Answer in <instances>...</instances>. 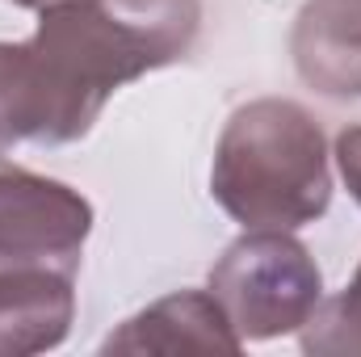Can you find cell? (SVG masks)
I'll return each mask as SVG.
<instances>
[{
    "label": "cell",
    "instance_id": "ba28073f",
    "mask_svg": "<svg viewBox=\"0 0 361 357\" xmlns=\"http://www.w3.org/2000/svg\"><path fill=\"white\" fill-rule=\"evenodd\" d=\"M42 109L25 42H0V152L30 139L38 143Z\"/></svg>",
    "mask_w": 361,
    "mask_h": 357
},
{
    "label": "cell",
    "instance_id": "9c48e42d",
    "mask_svg": "<svg viewBox=\"0 0 361 357\" xmlns=\"http://www.w3.org/2000/svg\"><path fill=\"white\" fill-rule=\"evenodd\" d=\"M302 332V353L315 357H361V265L353 282L315 307V315L298 328Z\"/></svg>",
    "mask_w": 361,
    "mask_h": 357
},
{
    "label": "cell",
    "instance_id": "277c9868",
    "mask_svg": "<svg viewBox=\"0 0 361 357\" xmlns=\"http://www.w3.org/2000/svg\"><path fill=\"white\" fill-rule=\"evenodd\" d=\"M89 231L92 206L80 189L0 160V269L51 265L76 273Z\"/></svg>",
    "mask_w": 361,
    "mask_h": 357
},
{
    "label": "cell",
    "instance_id": "5b68a950",
    "mask_svg": "<svg viewBox=\"0 0 361 357\" xmlns=\"http://www.w3.org/2000/svg\"><path fill=\"white\" fill-rule=\"evenodd\" d=\"M244 341L227 324L210 290H177L130 315L105 337L101 353H240Z\"/></svg>",
    "mask_w": 361,
    "mask_h": 357
},
{
    "label": "cell",
    "instance_id": "8fae6325",
    "mask_svg": "<svg viewBox=\"0 0 361 357\" xmlns=\"http://www.w3.org/2000/svg\"><path fill=\"white\" fill-rule=\"evenodd\" d=\"M13 4H21V8H55V4H68V0H13Z\"/></svg>",
    "mask_w": 361,
    "mask_h": 357
},
{
    "label": "cell",
    "instance_id": "52a82bcc",
    "mask_svg": "<svg viewBox=\"0 0 361 357\" xmlns=\"http://www.w3.org/2000/svg\"><path fill=\"white\" fill-rule=\"evenodd\" d=\"M290 55L324 97H361V0H307L294 17Z\"/></svg>",
    "mask_w": 361,
    "mask_h": 357
},
{
    "label": "cell",
    "instance_id": "6da1fadb",
    "mask_svg": "<svg viewBox=\"0 0 361 357\" xmlns=\"http://www.w3.org/2000/svg\"><path fill=\"white\" fill-rule=\"evenodd\" d=\"M197 25V0H68L42 8L25 42L42 109L38 143L85 139L122 85L189 55Z\"/></svg>",
    "mask_w": 361,
    "mask_h": 357
},
{
    "label": "cell",
    "instance_id": "3957f363",
    "mask_svg": "<svg viewBox=\"0 0 361 357\" xmlns=\"http://www.w3.org/2000/svg\"><path fill=\"white\" fill-rule=\"evenodd\" d=\"M210 294L235 337L248 345L298 332L324 303V277L302 240L257 227L214 261Z\"/></svg>",
    "mask_w": 361,
    "mask_h": 357
},
{
    "label": "cell",
    "instance_id": "7a4b0ae2",
    "mask_svg": "<svg viewBox=\"0 0 361 357\" xmlns=\"http://www.w3.org/2000/svg\"><path fill=\"white\" fill-rule=\"evenodd\" d=\"M210 193L248 231H298L315 223L332 202L319 122L286 97L240 105L219 135Z\"/></svg>",
    "mask_w": 361,
    "mask_h": 357
},
{
    "label": "cell",
    "instance_id": "8992f818",
    "mask_svg": "<svg viewBox=\"0 0 361 357\" xmlns=\"http://www.w3.org/2000/svg\"><path fill=\"white\" fill-rule=\"evenodd\" d=\"M76 273L51 265L0 269V357H30L63 345L76 320Z\"/></svg>",
    "mask_w": 361,
    "mask_h": 357
},
{
    "label": "cell",
    "instance_id": "30bf717a",
    "mask_svg": "<svg viewBox=\"0 0 361 357\" xmlns=\"http://www.w3.org/2000/svg\"><path fill=\"white\" fill-rule=\"evenodd\" d=\"M336 164H341V177L349 185V193L361 206V126H345L336 135Z\"/></svg>",
    "mask_w": 361,
    "mask_h": 357
}]
</instances>
